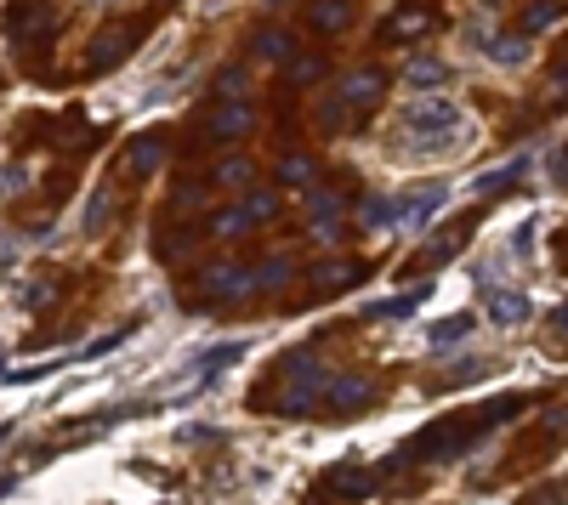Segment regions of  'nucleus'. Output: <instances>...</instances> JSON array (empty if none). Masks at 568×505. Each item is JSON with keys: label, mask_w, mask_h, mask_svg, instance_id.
<instances>
[{"label": "nucleus", "mask_w": 568, "mask_h": 505, "mask_svg": "<svg viewBox=\"0 0 568 505\" xmlns=\"http://www.w3.org/2000/svg\"><path fill=\"white\" fill-rule=\"evenodd\" d=\"M279 381H284V392H279L273 409H279V415H307V409L324 398V381H330V375H324V364L313 352H290L279 364Z\"/></svg>", "instance_id": "f257e3e1"}, {"label": "nucleus", "mask_w": 568, "mask_h": 505, "mask_svg": "<svg viewBox=\"0 0 568 505\" xmlns=\"http://www.w3.org/2000/svg\"><path fill=\"white\" fill-rule=\"evenodd\" d=\"M404 125L415 148H449L455 142V125H461V108L449 103V97H421V103L404 108Z\"/></svg>", "instance_id": "f03ea898"}, {"label": "nucleus", "mask_w": 568, "mask_h": 505, "mask_svg": "<svg viewBox=\"0 0 568 505\" xmlns=\"http://www.w3.org/2000/svg\"><path fill=\"white\" fill-rule=\"evenodd\" d=\"M6 29H12V46H46V40L57 35V12L52 0H18L12 6V18H6Z\"/></svg>", "instance_id": "7ed1b4c3"}, {"label": "nucleus", "mask_w": 568, "mask_h": 505, "mask_svg": "<svg viewBox=\"0 0 568 505\" xmlns=\"http://www.w3.org/2000/svg\"><path fill=\"white\" fill-rule=\"evenodd\" d=\"M199 296H205V301H239V296H250V267L211 262L205 273H199Z\"/></svg>", "instance_id": "20e7f679"}, {"label": "nucleus", "mask_w": 568, "mask_h": 505, "mask_svg": "<svg viewBox=\"0 0 568 505\" xmlns=\"http://www.w3.org/2000/svg\"><path fill=\"white\" fill-rule=\"evenodd\" d=\"M449 205V182H421V188H409V193H398V222H409V227H426L438 210Z\"/></svg>", "instance_id": "39448f33"}, {"label": "nucleus", "mask_w": 568, "mask_h": 505, "mask_svg": "<svg viewBox=\"0 0 568 505\" xmlns=\"http://www.w3.org/2000/svg\"><path fill=\"white\" fill-rule=\"evenodd\" d=\"M483 307H489V324H500V330H517V324H529V313H534L523 290H500V284L483 290Z\"/></svg>", "instance_id": "423d86ee"}, {"label": "nucleus", "mask_w": 568, "mask_h": 505, "mask_svg": "<svg viewBox=\"0 0 568 505\" xmlns=\"http://www.w3.org/2000/svg\"><path fill=\"white\" fill-rule=\"evenodd\" d=\"M370 392H375L370 375H330V381H324V398H330V409H336V415L364 409V403H370Z\"/></svg>", "instance_id": "0eeeda50"}, {"label": "nucleus", "mask_w": 568, "mask_h": 505, "mask_svg": "<svg viewBox=\"0 0 568 505\" xmlns=\"http://www.w3.org/2000/svg\"><path fill=\"white\" fill-rule=\"evenodd\" d=\"M250 125H256V108H250V103H216L211 120H205V131L228 142V137H245Z\"/></svg>", "instance_id": "6e6552de"}, {"label": "nucleus", "mask_w": 568, "mask_h": 505, "mask_svg": "<svg viewBox=\"0 0 568 505\" xmlns=\"http://www.w3.org/2000/svg\"><path fill=\"white\" fill-rule=\"evenodd\" d=\"M381 91H387V80H381V74H375V69H358V74H347V80H341L336 97L347 108H375V103H381Z\"/></svg>", "instance_id": "1a4fd4ad"}, {"label": "nucleus", "mask_w": 568, "mask_h": 505, "mask_svg": "<svg viewBox=\"0 0 568 505\" xmlns=\"http://www.w3.org/2000/svg\"><path fill=\"white\" fill-rule=\"evenodd\" d=\"M160 159H165V137H160V131H148V137L131 142L125 165H131V176H154V171H160Z\"/></svg>", "instance_id": "9d476101"}, {"label": "nucleus", "mask_w": 568, "mask_h": 505, "mask_svg": "<svg viewBox=\"0 0 568 505\" xmlns=\"http://www.w3.org/2000/svg\"><path fill=\"white\" fill-rule=\"evenodd\" d=\"M307 216H313V233L330 239V233H336V216H341V199L330 188H313L307 193Z\"/></svg>", "instance_id": "9b49d317"}, {"label": "nucleus", "mask_w": 568, "mask_h": 505, "mask_svg": "<svg viewBox=\"0 0 568 505\" xmlns=\"http://www.w3.org/2000/svg\"><path fill=\"white\" fill-rule=\"evenodd\" d=\"M307 23H313L319 35H341V29L353 23V6H347V0H313V12H307Z\"/></svg>", "instance_id": "f8f14e48"}, {"label": "nucleus", "mask_w": 568, "mask_h": 505, "mask_svg": "<svg viewBox=\"0 0 568 505\" xmlns=\"http://www.w3.org/2000/svg\"><path fill=\"white\" fill-rule=\"evenodd\" d=\"M432 296V284H415V290H404V296H387V301H370L364 307V318H409L415 313V301Z\"/></svg>", "instance_id": "ddd939ff"}, {"label": "nucleus", "mask_w": 568, "mask_h": 505, "mask_svg": "<svg viewBox=\"0 0 568 505\" xmlns=\"http://www.w3.org/2000/svg\"><path fill=\"white\" fill-rule=\"evenodd\" d=\"M284 279H290V262L267 256L262 267H250V296H273V290H284Z\"/></svg>", "instance_id": "4468645a"}, {"label": "nucleus", "mask_w": 568, "mask_h": 505, "mask_svg": "<svg viewBox=\"0 0 568 505\" xmlns=\"http://www.w3.org/2000/svg\"><path fill=\"white\" fill-rule=\"evenodd\" d=\"M409 86H415V91L449 86V63H444V57H415V63H409Z\"/></svg>", "instance_id": "2eb2a0df"}, {"label": "nucleus", "mask_w": 568, "mask_h": 505, "mask_svg": "<svg viewBox=\"0 0 568 505\" xmlns=\"http://www.w3.org/2000/svg\"><path fill=\"white\" fill-rule=\"evenodd\" d=\"M131 52V29H103V40L91 46V69H108V63H120Z\"/></svg>", "instance_id": "dca6fc26"}, {"label": "nucleus", "mask_w": 568, "mask_h": 505, "mask_svg": "<svg viewBox=\"0 0 568 505\" xmlns=\"http://www.w3.org/2000/svg\"><path fill=\"white\" fill-rule=\"evenodd\" d=\"M239 352H245V341H222V347H211V358H194V369H188V375H199V381H216V375H222L233 358H239Z\"/></svg>", "instance_id": "f3484780"}, {"label": "nucleus", "mask_w": 568, "mask_h": 505, "mask_svg": "<svg viewBox=\"0 0 568 505\" xmlns=\"http://www.w3.org/2000/svg\"><path fill=\"white\" fill-rule=\"evenodd\" d=\"M472 324H478L472 313H455V318H444V324H432V335H426V341H432V352H444V347H455V341H466V335H472Z\"/></svg>", "instance_id": "a211bd4d"}, {"label": "nucleus", "mask_w": 568, "mask_h": 505, "mask_svg": "<svg viewBox=\"0 0 568 505\" xmlns=\"http://www.w3.org/2000/svg\"><path fill=\"white\" fill-rule=\"evenodd\" d=\"M313 171H319V165H313L307 154H284L279 159V182H284V188H307V193H313Z\"/></svg>", "instance_id": "6ab92c4d"}, {"label": "nucleus", "mask_w": 568, "mask_h": 505, "mask_svg": "<svg viewBox=\"0 0 568 505\" xmlns=\"http://www.w3.org/2000/svg\"><path fill=\"white\" fill-rule=\"evenodd\" d=\"M426 29H432V12H421V6H404V12L387 23L392 40H415V35H426Z\"/></svg>", "instance_id": "aec40b11"}, {"label": "nucleus", "mask_w": 568, "mask_h": 505, "mask_svg": "<svg viewBox=\"0 0 568 505\" xmlns=\"http://www.w3.org/2000/svg\"><path fill=\"white\" fill-rule=\"evenodd\" d=\"M358 210H364V227H375V233H381V227H398V199H387V193H370Z\"/></svg>", "instance_id": "412c9836"}, {"label": "nucleus", "mask_w": 568, "mask_h": 505, "mask_svg": "<svg viewBox=\"0 0 568 505\" xmlns=\"http://www.w3.org/2000/svg\"><path fill=\"white\" fill-rule=\"evenodd\" d=\"M489 57L495 63H523L529 57V35H495L489 40Z\"/></svg>", "instance_id": "4be33fe9"}, {"label": "nucleus", "mask_w": 568, "mask_h": 505, "mask_svg": "<svg viewBox=\"0 0 568 505\" xmlns=\"http://www.w3.org/2000/svg\"><path fill=\"white\" fill-rule=\"evenodd\" d=\"M523 171H529V154H523V159H512V165H500L495 176H483V182H478V193H506V188L517 182V176H523Z\"/></svg>", "instance_id": "5701e85b"}, {"label": "nucleus", "mask_w": 568, "mask_h": 505, "mask_svg": "<svg viewBox=\"0 0 568 505\" xmlns=\"http://www.w3.org/2000/svg\"><path fill=\"white\" fill-rule=\"evenodd\" d=\"M239 210H245L250 222H267V216H273V210H279V193H245V199H239Z\"/></svg>", "instance_id": "b1692460"}, {"label": "nucleus", "mask_w": 568, "mask_h": 505, "mask_svg": "<svg viewBox=\"0 0 568 505\" xmlns=\"http://www.w3.org/2000/svg\"><path fill=\"white\" fill-rule=\"evenodd\" d=\"M245 227H250V216L233 205V210H222V216L211 222V239H233V233H245Z\"/></svg>", "instance_id": "393cba45"}, {"label": "nucleus", "mask_w": 568, "mask_h": 505, "mask_svg": "<svg viewBox=\"0 0 568 505\" xmlns=\"http://www.w3.org/2000/svg\"><path fill=\"white\" fill-rule=\"evenodd\" d=\"M353 279H358V267H319V273H313L319 290H341V284H353Z\"/></svg>", "instance_id": "a878e982"}, {"label": "nucleus", "mask_w": 568, "mask_h": 505, "mask_svg": "<svg viewBox=\"0 0 568 505\" xmlns=\"http://www.w3.org/2000/svg\"><path fill=\"white\" fill-rule=\"evenodd\" d=\"M125 335L131 330H114V335H97V341H91L86 352H80V358H108V352H120L125 347Z\"/></svg>", "instance_id": "bb28decb"}, {"label": "nucleus", "mask_w": 568, "mask_h": 505, "mask_svg": "<svg viewBox=\"0 0 568 505\" xmlns=\"http://www.w3.org/2000/svg\"><path fill=\"white\" fill-rule=\"evenodd\" d=\"M455 250H461V239H455V233H444V239H438V244H426V256H421V262H432V267H444L449 256H455Z\"/></svg>", "instance_id": "cd10ccee"}, {"label": "nucleus", "mask_w": 568, "mask_h": 505, "mask_svg": "<svg viewBox=\"0 0 568 505\" xmlns=\"http://www.w3.org/2000/svg\"><path fill=\"white\" fill-rule=\"evenodd\" d=\"M290 80H324V57H296V63H290Z\"/></svg>", "instance_id": "c85d7f7f"}, {"label": "nucleus", "mask_w": 568, "mask_h": 505, "mask_svg": "<svg viewBox=\"0 0 568 505\" xmlns=\"http://www.w3.org/2000/svg\"><path fill=\"white\" fill-rule=\"evenodd\" d=\"M216 176H222V182H250V176H256V165H250V159H222V165H216Z\"/></svg>", "instance_id": "c756f323"}, {"label": "nucleus", "mask_w": 568, "mask_h": 505, "mask_svg": "<svg viewBox=\"0 0 568 505\" xmlns=\"http://www.w3.org/2000/svg\"><path fill=\"white\" fill-rule=\"evenodd\" d=\"M256 52H262V57H284V52H290V35H284V29H267V35L256 40Z\"/></svg>", "instance_id": "7c9ffc66"}, {"label": "nucleus", "mask_w": 568, "mask_h": 505, "mask_svg": "<svg viewBox=\"0 0 568 505\" xmlns=\"http://www.w3.org/2000/svg\"><path fill=\"white\" fill-rule=\"evenodd\" d=\"M551 18H557V0H540V6H534L529 18H523V35H534V29H546Z\"/></svg>", "instance_id": "2f4dec72"}, {"label": "nucleus", "mask_w": 568, "mask_h": 505, "mask_svg": "<svg viewBox=\"0 0 568 505\" xmlns=\"http://www.w3.org/2000/svg\"><path fill=\"white\" fill-rule=\"evenodd\" d=\"M216 91H222L228 103H245V97H239V91H245V74H239V69H222V80H216Z\"/></svg>", "instance_id": "473e14b6"}, {"label": "nucleus", "mask_w": 568, "mask_h": 505, "mask_svg": "<svg viewBox=\"0 0 568 505\" xmlns=\"http://www.w3.org/2000/svg\"><path fill=\"white\" fill-rule=\"evenodd\" d=\"M529 244H534V222H523V227L512 233V250H523V256H529Z\"/></svg>", "instance_id": "72a5a7b5"}, {"label": "nucleus", "mask_w": 568, "mask_h": 505, "mask_svg": "<svg viewBox=\"0 0 568 505\" xmlns=\"http://www.w3.org/2000/svg\"><path fill=\"white\" fill-rule=\"evenodd\" d=\"M551 165H557V171H551V176H557V182H563V188H568V154H557V159H551Z\"/></svg>", "instance_id": "f704fd0d"}, {"label": "nucleus", "mask_w": 568, "mask_h": 505, "mask_svg": "<svg viewBox=\"0 0 568 505\" xmlns=\"http://www.w3.org/2000/svg\"><path fill=\"white\" fill-rule=\"evenodd\" d=\"M551 324H557V335H568V301L557 307V318H551Z\"/></svg>", "instance_id": "c9c22d12"}, {"label": "nucleus", "mask_w": 568, "mask_h": 505, "mask_svg": "<svg viewBox=\"0 0 568 505\" xmlns=\"http://www.w3.org/2000/svg\"><path fill=\"white\" fill-rule=\"evenodd\" d=\"M551 91H557V97H568V63L557 69V86H551Z\"/></svg>", "instance_id": "e433bc0d"}, {"label": "nucleus", "mask_w": 568, "mask_h": 505, "mask_svg": "<svg viewBox=\"0 0 568 505\" xmlns=\"http://www.w3.org/2000/svg\"><path fill=\"white\" fill-rule=\"evenodd\" d=\"M6 437H12V420H0V443H6Z\"/></svg>", "instance_id": "4c0bfd02"}]
</instances>
